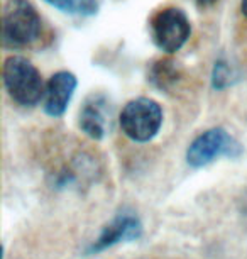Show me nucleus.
Here are the masks:
<instances>
[{
  "mask_svg": "<svg viewBox=\"0 0 247 259\" xmlns=\"http://www.w3.org/2000/svg\"><path fill=\"white\" fill-rule=\"evenodd\" d=\"M4 85L14 102L22 107H34L44 97L46 85L39 70L22 56H9L2 68Z\"/></svg>",
  "mask_w": 247,
  "mask_h": 259,
  "instance_id": "obj_1",
  "label": "nucleus"
},
{
  "mask_svg": "<svg viewBox=\"0 0 247 259\" xmlns=\"http://www.w3.org/2000/svg\"><path fill=\"white\" fill-rule=\"evenodd\" d=\"M41 17L29 0H9L4 11L2 37L9 48L32 45L41 36Z\"/></svg>",
  "mask_w": 247,
  "mask_h": 259,
  "instance_id": "obj_2",
  "label": "nucleus"
},
{
  "mask_svg": "<svg viewBox=\"0 0 247 259\" xmlns=\"http://www.w3.org/2000/svg\"><path fill=\"white\" fill-rule=\"evenodd\" d=\"M119 122L122 133L129 139H132L134 143H147L153 138H156V134L161 129V105L147 97H137L124 105Z\"/></svg>",
  "mask_w": 247,
  "mask_h": 259,
  "instance_id": "obj_3",
  "label": "nucleus"
},
{
  "mask_svg": "<svg viewBox=\"0 0 247 259\" xmlns=\"http://www.w3.org/2000/svg\"><path fill=\"white\" fill-rule=\"evenodd\" d=\"M242 146L222 127H212L198 134L186 149V163L191 168H203L219 158H239Z\"/></svg>",
  "mask_w": 247,
  "mask_h": 259,
  "instance_id": "obj_4",
  "label": "nucleus"
},
{
  "mask_svg": "<svg viewBox=\"0 0 247 259\" xmlns=\"http://www.w3.org/2000/svg\"><path fill=\"white\" fill-rule=\"evenodd\" d=\"M190 21L181 9H163L151 19V36L154 45L168 55L181 50L190 37Z\"/></svg>",
  "mask_w": 247,
  "mask_h": 259,
  "instance_id": "obj_5",
  "label": "nucleus"
},
{
  "mask_svg": "<svg viewBox=\"0 0 247 259\" xmlns=\"http://www.w3.org/2000/svg\"><path fill=\"white\" fill-rule=\"evenodd\" d=\"M140 236H142V222L139 221L137 215L119 213L102 229L100 236L86 249V254H98L120 242L137 241Z\"/></svg>",
  "mask_w": 247,
  "mask_h": 259,
  "instance_id": "obj_6",
  "label": "nucleus"
},
{
  "mask_svg": "<svg viewBox=\"0 0 247 259\" xmlns=\"http://www.w3.org/2000/svg\"><path fill=\"white\" fill-rule=\"evenodd\" d=\"M76 76L70 71L55 73L46 83L44 97H42V109L50 117H61L66 112L76 90Z\"/></svg>",
  "mask_w": 247,
  "mask_h": 259,
  "instance_id": "obj_7",
  "label": "nucleus"
},
{
  "mask_svg": "<svg viewBox=\"0 0 247 259\" xmlns=\"http://www.w3.org/2000/svg\"><path fill=\"white\" fill-rule=\"evenodd\" d=\"M105 99L102 95H93L86 100L80 110V129L88 138L100 141L107 133V115H105Z\"/></svg>",
  "mask_w": 247,
  "mask_h": 259,
  "instance_id": "obj_8",
  "label": "nucleus"
},
{
  "mask_svg": "<svg viewBox=\"0 0 247 259\" xmlns=\"http://www.w3.org/2000/svg\"><path fill=\"white\" fill-rule=\"evenodd\" d=\"M61 12L75 16H93L98 11V0H44Z\"/></svg>",
  "mask_w": 247,
  "mask_h": 259,
  "instance_id": "obj_9",
  "label": "nucleus"
},
{
  "mask_svg": "<svg viewBox=\"0 0 247 259\" xmlns=\"http://www.w3.org/2000/svg\"><path fill=\"white\" fill-rule=\"evenodd\" d=\"M176 76H178V70L174 66V63L169 60L156 63L151 70V81L158 89H168L169 85H173L176 81Z\"/></svg>",
  "mask_w": 247,
  "mask_h": 259,
  "instance_id": "obj_10",
  "label": "nucleus"
},
{
  "mask_svg": "<svg viewBox=\"0 0 247 259\" xmlns=\"http://www.w3.org/2000/svg\"><path fill=\"white\" fill-rule=\"evenodd\" d=\"M230 76H232L230 66L222 60L217 61L214 66V75H212V85H214V89L222 90V89H225V87H229Z\"/></svg>",
  "mask_w": 247,
  "mask_h": 259,
  "instance_id": "obj_11",
  "label": "nucleus"
},
{
  "mask_svg": "<svg viewBox=\"0 0 247 259\" xmlns=\"http://www.w3.org/2000/svg\"><path fill=\"white\" fill-rule=\"evenodd\" d=\"M240 9H242V14L247 17V0H240Z\"/></svg>",
  "mask_w": 247,
  "mask_h": 259,
  "instance_id": "obj_12",
  "label": "nucleus"
},
{
  "mask_svg": "<svg viewBox=\"0 0 247 259\" xmlns=\"http://www.w3.org/2000/svg\"><path fill=\"white\" fill-rule=\"evenodd\" d=\"M200 4H203V6H210V4H214V2H217V0H198Z\"/></svg>",
  "mask_w": 247,
  "mask_h": 259,
  "instance_id": "obj_13",
  "label": "nucleus"
}]
</instances>
